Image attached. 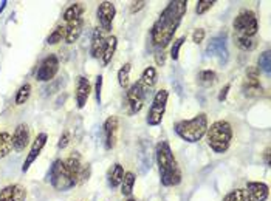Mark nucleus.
<instances>
[{"label": "nucleus", "instance_id": "37", "mask_svg": "<svg viewBox=\"0 0 271 201\" xmlns=\"http://www.w3.org/2000/svg\"><path fill=\"white\" fill-rule=\"evenodd\" d=\"M69 144H70V133H69V132H64V133H62V136H60V139H59L57 147H59V149H65Z\"/></svg>", "mask_w": 271, "mask_h": 201}, {"label": "nucleus", "instance_id": "29", "mask_svg": "<svg viewBox=\"0 0 271 201\" xmlns=\"http://www.w3.org/2000/svg\"><path fill=\"white\" fill-rule=\"evenodd\" d=\"M30 94H31V85L30 84H24L22 87L17 90V93H16V99H14L16 100V106H24L28 100Z\"/></svg>", "mask_w": 271, "mask_h": 201}, {"label": "nucleus", "instance_id": "23", "mask_svg": "<svg viewBox=\"0 0 271 201\" xmlns=\"http://www.w3.org/2000/svg\"><path fill=\"white\" fill-rule=\"evenodd\" d=\"M135 173L133 172H126L124 173V178H122V183H121V193L124 196H130L132 192H133V187H135Z\"/></svg>", "mask_w": 271, "mask_h": 201}, {"label": "nucleus", "instance_id": "39", "mask_svg": "<svg viewBox=\"0 0 271 201\" xmlns=\"http://www.w3.org/2000/svg\"><path fill=\"white\" fill-rule=\"evenodd\" d=\"M101 90H102V76L96 77V85H95V93H96V100L101 104Z\"/></svg>", "mask_w": 271, "mask_h": 201}, {"label": "nucleus", "instance_id": "1", "mask_svg": "<svg viewBox=\"0 0 271 201\" xmlns=\"http://www.w3.org/2000/svg\"><path fill=\"white\" fill-rule=\"evenodd\" d=\"M187 11V0H174L163 10L157 22L152 25L151 39L158 50H164L172 40Z\"/></svg>", "mask_w": 271, "mask_h": 201}, {"label": "nucleus", "instance_id": "10", "mask_svg": "<svg viewBox=\"0 0 271 201\" xmlns=\"http://www.w3.org/2000/svg\"><path fill=\"white\" fill-rule=\"evenodd\" d=\"M126 103L129 107V115H135L141 112L144 106V88L140 85V82L132 84L126 91Z\"/></svg>", "mask_w": 271, "mask_h": 201}, {"label": "nucleus", "instance_id": "28", "mask_svg": "<svg viewBox=\"0 0 271 201\" xmlns=\"http://www.w3.org/2000/svg\"><path fill=\"white\" fill-rule=\"evenodd\" d=\"M222 201H251V198H249L246 189H234L231 192H228Z\"/></svg>", "mask_w": 271, "mask_h": 201}, {"label": "nucleus", "instance_id": "18", "mask_svg": "<svg viewBox=\"0 0 271 201\" xmlns=\"http://www.w3.org/2000/svg\"><path fill=\"white\" fill-rule=\"evenodd\" d=\"M106 42L107 37L104 36V31L101 28H96L92 36V47H90V53L95 59H99L102 56L104 48H106Z\"/></svg>", "mask_w": 271, "mask_h": 201}, {"label": "nucleus", "instance_id": "33", "mask_svg": "<svg viewBox=\"0 0 271 201\" xmlns=\"http://www.w3.org/2000/svg\"><path fill=\"white\" fill-rule=\"evenodd\" d=\"M184 40H186V36H181V37H178V39L174 40V45H172V48H171V57H172V60H177V59L180 57V50H181V47H183V44H184Z\"/></svg>", "mask_w": 271, "mask_h": 201}, {"label": "nucleus", "instance_id": "42", "mask_svg": "<svg viewBox=\"0 0 271 201\" xmlns=\"http://www.w3.org/2000/svg\"><path fill=\"white\" fill-rule=\"evenodd\" d=\"M263 156H265V163H266V166H269V164H271V161H269V147L265 150V155H263Z\"/></svg>", "mask_w": 271, "mask_h": 201}, {"label": "nucleus", "instance_id": "9", "mask_svg": "<svg viewBox=\"0 0 271 201\" xmlns=\"http://www.w3.org/2000/svg\"><path fill=\"white\" fill-rule=\"evenodd\" d=\"M116 16V8L112 2H102L99 4L98 10H96V17H98V22L102 31H112L113 27V20Z\"/></svg>", "mask_w": 271, "mask_h": 201}, {"label": "nucleus", "instance_id": "34", "mask_svg": "<svg viewBox=\"0 0 271 201\" xmlns=\"http://www.w3.org/2000/svg\"><path fill=\"white\" fill-rule=\"evenodd\" d=\"M269 67H271V64H269V51H265L259 57V67L257 68H259V71L269 73Z\"/></svg>", "mask_w": 271, "mask_h": 201}, {"label": "nucleus", "instance_id": "11", "mask_svg": "<svg viewBox=\"0 0 271 201\" xmlns=\"http://www.w3.org/2000/svg\"><path fill=\"white\" fill-rule=\"evenodd\" d=\"M57 71H59V59L57 56L50 54L40 62L36 79L40 80V82H48V80H51L57 74Z\"/></svg>", "mask_w": 271, "mask_h": 201}, {"label": "nucleus", "instance_id": "40", "mask_svg": "<svg viewBox=\"0 0 271 201\" xmlns=\"http://www.w3.org/2000/svg\"><path fill=\"white\" fill-rule=\"evenodd\" d=\"M146 5H148V2H144V0H140V2H133V4L130 5V13L135 14V13L141 11Z\"/></svg>", "mask_w": 271, "mask_h": 201}, {"label": "nucleus", "instance_id": "4", "mask_svg": "<svg viewBox=\"0 0 271 201\" xmlns=\"http://www.w3.org/2000/svg\"><path fill=\"white\" fill-rule=\"evenodd\" d=\"M210 127L208 124V116L205 113H198L192 119H183L175 124V133L186 143H198L206 135V130Z\"/></svg>", "mask_w": 271, "mask_h": 201}, {"label": "nucleus", "instance_id": "8", "mask_svg": "<svg viewBox=\"0 0 271 201\" xmlns=\"http://www.w3.org/2000/svg\"><path fill=\"white\" fill-rule=\"evenodd\" d=\"M262 82H260V71L257 67H248L245 73V79L242 84V91L248 97H257L262 94Z\"/></svg>", "mask_w": 271, "mask_h": 201}, {"label": "nucleus", "instance_id": "31", "mask_svg": "<svg viewBox=\"0 0 271 201\" xmlns=\"http://www.w3.org/2000/svg\"><path fill=\"white\" fill-rule=\"evenodd\" d=\"M62 39H65V27H56V30H53V33L48 36L47 39V44L48 45H56L59 42H62Z\"/></svg>", "mask_w": 271, "mask_h": 201}, {"label": "nucleus", "instance_id": "7", "mask_svg": "<svg viewBox=\"0 0 271 201\" xmlns=\"http://www.w3.org/2000/svg\"><path fill=\"white\" fill-rule=\"evenodd\" d=\"M168 99H169V91L168 90H158L154 96L152 106L148 113V124L155 127L160 126L161 121L166 113V106H168Z\"/></svg>", "mask_w": 271, "mask_h": 201}, {"label": "nucleus", "instance_id": "38", "mask_svg": "<svg viewBox=\"0 0 271 201\" xmlns=\"http://www.w3.org/2000/svg\"><path fill=\"white\" fill-rule=\"evenodd\" d=\"M155 62H157L158 67H163L166 64V53L163 50H158L155 53Z\"/></svg>", "mask_w": 271, "mask_h": 201}, {"label": "nucleus", "instance_id": "35", "mask_svg": "<svg viewBox=\"0 0 271 201\" xmlns=\"http://www.w3.org/2000/svg\"><path fill=\"white\" fill-rule=\"evenodd\" d=\"M210 53H219V54H226V50H225V44L219 39H214L211 45H210Z\"/></svg>", "mask_w": 271, "mask_h": 201}, {"label": "nucleus", "instance_id": "6", "mask_svg": "<svg viewBox=\"0 0 271 201\" xmlns=\"http://www.w3.org/2000/svg\"><path fill=\"white\" fill-rule=\"evenodd\" d=\"M50 181H51V186L56 190H69L72 187L76 186V183L73 181L64 159H56L51 170H50Z\"/></svg>", "mask_w": 271, "mask_h": 201}, {"label": "nucleus", "instance_id": "25", "mask_svg": "<svg viewBox=\"0 0 271 201\" xmlns=\"http://www.w3.org/2000/svg\"><path fill=\"white\" fill-rule=\"evenodd\" d=\"M130 71H132V64L127 62L124 64L119 71H118V82L122 88H129V82H130Z\"/></svg>", "mask_w": 271, "mask_h": 201}, {"label": "nucleus", "instance_id": "12", "mask_svg": "<svg viewBox=\"0 0 271 201\" xmlns=\"http://www.w3.org/2000/svg\"><path fill=\"white\" fill-rule=\"evenodd\" d=\"M104 132V144H106L107 150H112L118 143V135H119V119L116 116H109L106 123L102 126Z\"/></svg>", "mask_w": 271, "mask_h": 201}, {"label": "nucleus", "instance_id": "21", "mask_svg": "<svg viewBox=\"0 0 271 201\" xmlns=\"http://www.w3.org/2000/svg\"><path fill=\"white\" fill-rule=\"evenodd\" d=\"M138 82L144 88V91L148 90V88H152L157 84V70H155V67L144 68V71L141 73V77H140Z\"/></svg>", "mask_w": 271, "mask_h": 201}, {"label": "nucleus", "instance_id": "5", "mask_svg": "<svg viewBox=\"0 0 271 201\" xmlns=\"http://www.w3.org/2000/svg\"><path fill=\"white\" fill-rule=\"evenodd\" d=\"M233 28L237 37H254L259 31V22H257L256 13L251 10L240 11L234 19Z\"/></svg>", "mask_w": 271, "mask_h": 201}, {"label": "nucleus", "instance_id": "3", "mask_svg": "<svg viewBox=\"0 0 271 201\" xmlns=\"http://www.w3.org/2000/svg\"><path fill=\"white\" fill-rule=\"evenodd\" d=\"M206 141L216 153H225L233 141V126L225 119L216 121L206 130Z\"/></svg>", "mask_w": 271, "mask_h": 201}, {"label": "nucleus", "instance_id": "19", "mask_svg": "<svg viewBox=\"0 0 271 201\" xmlns=\"http://www.w3.org/2000/svg\"><path fill=\"white\" fill-rule=\"evenodd\" d=\"M82 27H84V20L82 19H76V20H72V22H67V25H65V42L67 44L76 42L82 33Z\"/></svg>", "mask_w": 271, "mask_h": 201}, {"label": "nucleus", "instance_id": "27", "mask_svg": "<svg viewBox=\"0 0 271 201\" xmlns=\"http://www.w3.org/2000/svg\"><path fill=\"white\" fill-rule=\"evenodd\" d=\"M13 150V139L11 135L4 132L0 133V158H5Z\"/></svg>", "mask_w": 271, "mask_h": 201}, {"label": "nucleus", "instance_id": "41", "mask_svg": "<svg viewBox=\"0 0 271 201\" xmlns=\"http://www.w3.org/2000/svg\"><path fill=\"white\" fill-rule=\"evenodd\" d=\"M229 88H231V85H229V84H226V85H225V87L220 90V93H219V100H220V103H222V100H225V99H226Z\"/></svg>", "mask_w": 271, "mask_h": 201}, {"label": "nucleus", "instance_id": "2", "mask_svg": "<svg viewBox=\"0 0 271 201\" xmlns=\"http://www.w3.org/2000/svg\"><path fill=\"white\" fill-rule=\"evenodd\" d=\"M157 166L160 172L161 184L166 187H174L181 183V170L178 167L177 159L172 153V149L168 141H161L157 146Z\"/></svg>", "mask_w": 271, "mask_h": 201}, {"label": "nucleus", "instance_id": "36", "mask_svg": "<svg viewBox=\"0 0 271 201\" xmlns=\"http://www.w3.org/2000/svg\"><path fill=\"white\" fill-rule=\"evenodd\" d=\"M205 37H206V31H205L203 28H197V30L192 33V42L198 45V44L203 42Z\"/></svg>", "mask_w": 271, "mask_h": 201}, {"label": "nucleus", "instance_id": "20", "mask_svg": "<svg viewBox=\"0 0 271 201\" xmlns=\"http://www.w3.org/2000/svg\"><path fill=\"white\" fill-rule=\"evenodd\" d=\"M124 167L119 164V163H116V164H113L110 169H109V173H107V181H109V186L112 187V189H116V187H119L121 186V183H122V178H124Z\"/></svg>", "mask_w": 271, "mask_h": 201}, {"label": "nucleus", "instance_id": "26", "mask_svg": "<svg viewBox=\"0 0 271 201\" xmlns=\"http://www.w3.org/2000/svg\"><path fill=\"white\" fill-rule=\"evenodd\" d=\"M82 13H84V8H82V5L81 4H73V5H70L65 10L64 20H65V22H72V20L82 19Z\"/></svg>", "mask_w": 271, "mask_h": 201}, {"label": "nucleus", "instance_id": "14", "mask_svg": "<svg viewBox=\"0 0 271 201\" xmlns=\"http://www.w3.org/2000/svg\"><path fill=\"white\" fill-rule=\"evenodd\" d=\"M90 93H92L90 80L84 76H78V80H76V104H78V109L86 107Z\"/></svg>", "mask_w": 271, "mask_h": 201}, {"label": "nucleus", "instance_id": "15", "mask_svg": "<svg viewBox=\"0 0 271 201\" xmlns=\"http://www.w3.org/2000/svg\"><path fill=\"white\" fill-rule=\"evenodd\" d=\"M11 139H13V149L16 152L25 150V147L30 144V129H28V126H25V124L17 126Z\"/></svg>", "mask_w": 271, "mask_h": 201}, {"label": "nucleus", "instance_id": "17", "mask_svg": "<svg viewBox=\"0 0 271 201\" xmlns=\"http://www.w3.org/2000/svg\"><path fill=\"white\" fill-rule=\"evenodd\" d=\"M25 198L27 190L19 184L7 186L0 190V201H25Z\"/></svg>", "mask_w": 271, "mask_h": 201}, {"label": "nucleus", "instance_id": "32", "mask_svg": "<svg viewBox=\"0 0 271 201\" xmlns=\"http://www.w3.org/2000/svg\"><path fill=\"white\" fill-rule=\"evenodd\" d=\"M214 5H216L214 0H198L197 5H195V13H197L198 16H201V14H205V13L210 11Z\"/></svg>", "mask_w": 271, "mask_h": 201}, {"label": "nucleus", "instance_id": "22", "mask_svg": "<svg viewBox=\"0 0 271 201\" xmlns=\"http://www.w3.org/2000/svg\"><path fill=\"white\" fill-rule=\"evenodd\" d=\"M116 48H118V37L116 36H109L107 42H106V48H104V53L101 56L102 65H109V62L116 53Z\"/></svg>", "mask_w": 271, "mask_h": 201}, {"label": "nucleus", "instance_id": "24", "mask_svg": "<svg viewBox=\"0 0 271 201\" xmlns=\"http://www.w3.org/2000/svg\"><path fill=\"white\" fill-rule=\"evenodd\" d=\"M197 79L201 87H213L217 82V73L214 70H201Z\"/></svg>", "mask_w": 271, "mask_h": 201}, {"label": "nucleus", "instance_id": "16", "mask_svg": "<svg viewBox=\"0 0 271 201\" xmlns=\"http://www.w3.org/2000/svg\"><path fill=\"white\" fill-rule=\"evenodd\" d=\"M246 192L251 201H266L269 195V187L268 184L262 183V181H248Z\"/></svg>", "mask_w": 271, "mask_h": 201}, {"label": "nucleus", "instance_id": "43", "mask_svg": "<svg viewBox=\"0 0 271 201\" xmlns=\"http://www.w3.org/2000/svg\"><path fill=\"white\" fill-rule=\"evenodd\" d=\"M127 201H137V199H135V198H133V196H130V198H129V199H127Z\"/></svg>", "mask_w": 271, "mask_h": 201}, {"label": "nucleus", "instance_id": "13", "mask_svg": "<svg viewBox=\"0 0 271 201\" xmlns=\"http://www.w3.org/2000/svg\"><path fill=\"white\" fill-rule=\"evenodd\" d=\"M47 139H48L47 133H39V135L36 136V139L33 141V146H31V149H30V153L27 155V158H25V161H24L22 172H28V169L31 167V164L37 159V156L40 155V152H42V149L45 147Z\"/></svg>", "mask_w": 271, "mask_h": 201}, {"label": "nucleus", "instance_id": "30", "mask_svg": "<svg viewBox=\"0 0 271 201\" xmlns=\"http://www.w3.org/2000/svg\"><path fill=\"white\" fill-rule=\"evenodd\" d=\"M236 45L243 50V51H253L257 45V42L254 40V37H236Z\"/></svg>", "mask_w": 271, "mask_h": 201}]
</instances>
